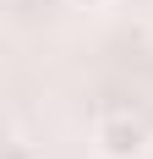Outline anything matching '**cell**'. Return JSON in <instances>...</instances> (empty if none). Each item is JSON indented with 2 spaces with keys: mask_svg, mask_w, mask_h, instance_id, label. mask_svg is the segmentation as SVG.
<instances>
[{
  "mask_svg": "<svg viewBox=\"0 0 153 159\" xmlns=\"http://www.w3.org/2000/svg\"><path fill=\"white\" fill-rule=\"evenodd\" d=\"M98 154L104 159H142L148 154V132L137 121H104L98 126Z\"/></svg>",
  "mask_w": 153,
  "mask_h": 159,
  "instance_id": "obj_1",
  "label": "cell"
},
{
  "mask_svg": "<svg viewBox=\"0 0 153 159\" xmlns=\"http://www.w3.org/2000/svg\"><path fill=\"white\" fill-rule=\"evenodd\" d=\"M76 6H104V0H76Z\"/></svg>",
  "mask_w": 153,
  "mask_h": 159,
  "instance_id": "obj_3",
  "label": "cell"
},
{
  "mask_svg": "<svg viewBox=\"0 0 153 159\" xmlns=\"http://www.w3.org/2000/svg\"><path fill=\"white\" fill-rule=\"evenodd\" d=\"M6 159H28V148H22V143H11V154H6Z\"/></svg>",
  "mask_w": 153,
  "mask_h": 159,
  "instance_id": "obj_2",
  "label": "cell"
}]
</instances>
